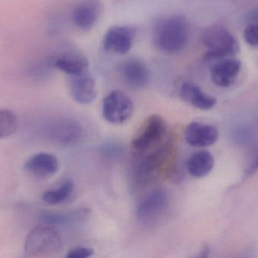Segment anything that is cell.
<instances>
[{
    "label": "cell",
    "mask_w": 258,
    "mask_h": 258,
    "mask_svg": "<svg viewBox=\"0 0 258 258\" xmlns=\"http://www.w3.org/2000/svg\"><path fill=\"white\" fill-rule=\"evenodd\" d=\"M69 89L71 96L80 105L90 104L98 95L95 79L89 69L69 76Z\"/></svg>",
    "instance_id": "obj_8"
},
{
    "label": "cell",
    "mask_w": 258,
    "mask_h": 258,
    "mask_svg": "<svg viewBox=\"0 0 258 258\" xmlns=\"http://www.w3.org/2000/svg\"><path fill=\"white\" fill-rule=\"evenodd\" d=\"M240 69V61L235 59H224L212 66L211 79L216 86L228 88L236 81Z\"/></svg>",
    "instance_id": "obj_12"
},
{
    "label": "cell",
    "mask_w": 258,
    "mask_h": 258,
    "mask_svg": "<svg viewBox=\"0 0 258 258\" xmlns=\"http://www.w3.org/2000/svg\"><path fill=\"white\" fill-rule=\"evenodd\" d=\"M133 112L132 99L122 91H112L103 101V117L110 124H124L130 119Z\"/></svg>",
    "instance_id": "obj_5"
},
{
    "label": "cell",
    "mask_w": 258,
    "mask_h": 258,
    "mask_svg": "<svg viewBox=\"0 0 258 258\" xmlns=\"http://www.w3.org/2000/svg\"><path fill=\"white\" fill-rule=\"evenodd\" d=\"M101 12L102 5L99 0H82L73 11V21L81 30H89L97 24Z\"/></svg>",
    "instance_id": "obj_11"
},
{
    "label": "cell",
    "mask_w": 258,
    "mask_h": 258,
    "mask_svg": "<svg viewBox=\"0 0 258 258\" xmlns=\"http://www.w3.org/2000/svg\"><path fill=\"white\" fill-rule=\"evenodd\" d=\"M24 169L35 177L46 178L57 174L59 162L55 156L49 153H38L26 162Z\"/></svg>",
    "instance_id": "obj_13"
},
{
    "label": "cell",
    "mask_w": 258,
    "mask_h": 258,
    "mask_svg": "<svg viewBox=\"0 0 258 258\" xmlns=\"http://www.w3.org/2000/svg\"><path fill=\"white\" fill-rule=\"evenodd\" d=\"M80 131L78 125L75 123L64 122L57 123L53 126L51 130V138L62 144H69L74 142L78 137L79 132Z\"/></svg>",
    "instance_id": "obj_18"
},
{
    "label": "cell",
    "mask_w": 258,
    "mask_h": 258,
    "mask_svg": "<svg viewBox=\"0 0 258 258\" xmlns=\"http://www.w3.org/2000/svg\"><path fill=\"white\" fill-rule=\"evenodd\" d=\"M136 29L132 26L110 27L104 37V48L108 53L123 55L130 51L136 36Z\"/></svg>",
    "instance_id": "obj_7"
},
{
    "label": "cell",
    "mask_w": 258,
    "mask_h": 258,
    "mask_svg": "<svg viewBox=\"0 0 258 258\" xmlns=\"http://www.w3.org/2000/svg\"><path fill=\"white\" fill-rule=\"evenodd\" d=\"M95 251L89 247H78L73 248L68 251L67 257L68 258H87L92 257Z\"/></svg>",
    "instance_id": "obj_21"
},
{
    "label": "cell",
    "mask_w": 258,
    "mask_h": 258,
    "mask_svg": "<svg viewBox=\"0 0 258 258\" xmlns=\"http://www.w3.org/2000/svg\"><path fill=\"white\" fill-rule=\"evenodd\" d=\"M119 74L124 83L133 89H142L150 80L148 67L138 59H129L119 67Z\"/></svg>",
    "instance_id": "obj_9"
},
{
    "label": "cell",
    "mask_w": 258,
    "mask_h": 258,
    "mask_svg": "<svg viewBox=\"0 0 258 258\" xmlns=\"http://www.w3.org/2000/svg\"><path fill=\"white\" fill-rule=\"evenodd\" d=\"M18 127V118L14 112L0 109V138L12 136Z\"/></svg>",
    "instance_id": "obj_19"
},
{
    "label": "cell",
    "mask_w": 258,
    "mask_h": 258,
    "mask_svg": "<svg viewBox=\"0 0 258 258\" xmlns=\"http://www.w3.org/2000/svg\"><path fill=\"white\" fill-rule=\"evenodd\" d=\"M245 42L252 47L258 46V21L249 23L244 30Z\"/></svg>",
    "instance_id": "obj_20"
},
{
    "label": "cell",
    "mask_w": 258,
    "mask_h": 258,
    "mask_svg": "<svg viewBox=\"0 0 258 258\" xmlns=\"http://www.w3.org/2000/svg\"><path fill=\"white\" fill-rule=\"evenodd\" d=\"M167 125L165 119L159 115H152L145 120L132 140V148L142 154L159 146L165 139Z\"/></svg>",
    "instance_id": "obj_3"
},
{
    "label": "cell",
    "mask_w": 258,
    "mask_h": 258,
    "mask_svg": "<svg viewBox=\"0 0 258 258\" xmlns=\"http://www.w3.org/2000/svg\"><path fill=\"white\" fill-rule=\"evenodd\" d=\"M244 20L247 23L254 22V21H258V6L251 9L248 14H246Z\"/></svg>",
    "instance_id": "obj_23"
},
{
    "label": "cell",
    "mask_w": 258,
    "mask_h": 258,
    "mask_svg": "<svg viewBox=\"0 0 258 258\" xmlns=\"http://www.w3.org/2000/svg\"><path fill=\"white\" fill-rule=\"evenodd\" d=\"M54 66L68 76L80 74L89 69L87 59L80 55L61 56L55 61Z\"/></svg>",
    "instance_id": "obj_16"
},
{
    "label": "cell",
    "mask_w": 258,
    "mask_h": 258,
    "mask_svg": "<svg viewBox=\"0 0 258 258\" xmlns=\"http://www.w3.org/2000/svg\"><path fill=\"white\" fill-rule=\"evenodd\" d=\"M179 95L185 102L200 110H209L213 109L217 104L215 97L203 92L200 86L190 82L182 83Z\"/></svg>",
    "instance_id": "obj_14"
},
{
    "label": "cell",
    "mask_w": 258,
    "mask_h": 258,
    "mask_svg": "<svg viewBox=\"0 0 258 258\" xmlns=\"http://www.w3.org/2000/svg\"><path fill=\"white\" fill-rule=\"evenodd\" d=\"M185 139L189 145L196 148L212 146L218 141V129L210 124L194 122L188 124L185 130Z\"/></svg>",
    "instance_id": "obj_10"
},
{
    "label": "cell",
    "mask_w": 258,
    "mask_h": 258,
    "mask_svg": "<svg viewBox=\"0 0 258 258\" xmlns=\"http://www.w3.org/2000/svg\"><path fill=\"white\" fill-rule=\"evenodd\" d=\"M202 42L207 48L204 60L224 59L234 56L239 51V46L235 36L225 27L212 26L202 35Z\"/></svg>",
    "instance_id": "obj_2"
},
{
    "label": "cell",
    "mask_w": 258,
    "mask_h": 258,
    "mask_svg": "<svg viewBox=\"0 0 258 258\" xmlns=\"http://www.w3.org/2000/svg\"><path fill=\"white\" fill-rule=\"evenodd\" d=\"M189 24L182 15L161 18L153 29L155 46L165 54H176L184 49L189 40Z\"/></svg>",
    "instance_id": "obj_1"
},
{
    "label": "cell",
    "mask_w": 258,
    "mask_h": 258,
    "mask_svg": "<svg viewBox=\"0 0 258 258\" xmlns=\"http://www.w3.org/2000/svg\"><path fill=\"white\" fill-rule=\"evenodd\" d=\"M168 205V196L164 189H156L147 193L140 201L136 217L142 223H150L163 215Z\"/></svg>",
    "instance_id": "obj_6"
},
{
    "label": "cell",
    "mask_w": 258,
    "mask_h": 258,
    "mask_svg": "<svg viewBox=\"0 0 258 258\" xmlns=\"http://www.w3.org/2000/svg\"><path fill=\"white\" fill-rule=\"evenodd\" d=\"M258 171V145L253 149L252 152L248 157L246 166H245V174L251 175Z\"/></svg>",
    "instance_id": "obj_22"
},
{
    "label": "cell",
    "mask_w": 258,
    "mask_h": 258,
    "mask_svg": "<svg viewBox=\"0 0 258 258\" xmlns=\"http://www.w3.org/2000/svg\"><path fill=\"white\" fill-rule=\"evenodd\" d=\"M215 167V159L208 151H199L191 154L186 163L188 173L195 178L209 175Z\"/></svg>",
    "instance_id": "obj_15"
},
{
    "label": "cell",
    "mask_w": 258,
    "mask_h": 258,
    "mask_svg": "<svg viewBox=\"0 0 258 258\" xmlns=\"http://www.w3.org/2000/svg\"><path fill=\"white\" fill-rule=\"evenodd\" d=\"M61 245V239L56 230L41 226L29 233L26 239L24 251L31 257L49 255L58 252Z\"/></svg>",
    "instance_id": "obj_4"
},
{
    "label": "cell",
    "mask_w": 258,
    "mask_h": 258,
    "mask_svg": "<svg viewBox=\"0 0 258 258\" xmlns=\"http://www.w3.org/2000/svg\"><path fill=\"white\" fill-rule=\"evenodd\" d=\"M74 183L72 180L63 182L58 187L47 191L42 195V200L47 204L57 205L68 201L74 193Z\"/></svg>",
    "instance_id": "obj_17"
}]
</instances>
